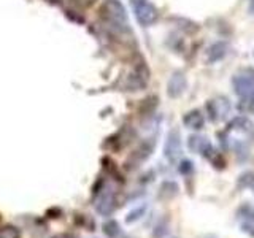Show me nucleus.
Instances as JSON below:
<instances>
[{
    "instance_id": "13",
    "label": "nucleus",
    "mask_w": 254,
    "mask_h": 238,
    "mask_svg": "<svg viewBox=\"0 0 254 238\" xmlns=\"http://www.w3.org/2000/svg\"><path fill=\"white\" fill-rule=\"evenodd\" d=\"M173 87H177V89L173 91V95L181 94L183 87H185V78H183V75H175L173 76V79L170 81V91L173 89Z\"/></svg>"
},
{
    "instance_id": "1",
    "label": "nucleus",
    "mask_w": 254,
    "mask_h": 238,
    "mask_svg": "<svg viewBox=\"0 0 254 238\" xmlns=\"http://www.w3.org/2000/svg\"><path fill=\"white\" fill-rule=\"evenodd\" d=\"M221 138L227 149H232L238 159L246 161L250 156V143L254 138V125L248 118L238 116L229 122Z\"/></svg>"
},
{
    "instance_id": "18",
    "label": "nucleus",
    "mask_w": 254,
    "mask_h": 238,
    "mask_svg": "<svg viewBox=\"0 0 254 238\" xmlns=\"http://www.w3.org/2000/svg\"><path fill=\"white\" fill-rule=\"evenodd\" d=\"M200 238H218L216 235H203V237H200Z\"/></svg>"
},
{
    "instance_id": "4",
    "label": "nucleus",
    "mask_w": 254,
    "mask_h": 238,
    "mask_svg": "<svg viewBox=\"0 0 254 238\" xmlns=\"http://www.w3.org/2000/svg\"><path fill=\"white\" fill-rule=\"evenodd\" d=\"M206 108H208V111H210L211 121H219V119H224L229 115L230 103L226 97H219L216 100H211Z\"/></svg>"
},
{
    "instance_id": "8",
    "label": "nucleus",
    "mask_w": 254,
    "mask_h": 238,
    "mask_svg": "<svg viewBox=\"0 0 254 238\" xmlns=\"http://www.w3.org/2000/svg\"><path fill=\"white\" fill-rule=\"evenodd\" d=\"M153 238H173L169 218L162 219V221L156 226L154 232H153Z\"/></svg>"
},
{
    "instance_id": "16",
    "label": "nucleus",
    "mask_w": 254,
    "mask_h": 238,
    "mask_svg": "<svg viewBox=\"0 0 254 238\" xmlns=\"http://www.w3.org/2000/svg\"><path fill=\"white\" fill-rule=\"evenodd\" d=\"M242 230L245 234H248L250 237L254 238V222H242Z\"/></svg>"
},
{
    "instance_id": "5",
    "label": "nucleus",
    "mask_w": 254,
    "mask_h": 238,
    "mask_svg": "<svg viewBox=\"0 0 254 238\" xmlns=\"http://www.w3.org/2000/svg\"><path fill=\"white\" fill-rule=\"evenodd\" d=\"M164 151H165V157L169 159L170 162H175L180 157V154H181V141H180V133L177 130L170 132Z\"/></svg>"
},
{
    "instance_id": "11",
    "label": "nucleus",
    "mask_w": 254,
    "mask_h": 238,
    "mask_svg": "<svg viewBox=\"0 0 254 238\" xmlns=\"http://www.w3.org/2000/svg\"><path fill=\"white\" fill-rule=\"evenodd\" d=\"M227 53V46L226 43H216L210 48V62H214V60H219L226 56Z\"/></svg>"
},
{
    "instance_id": "15",
    "label": "nucleus",
    "mask_w": 254,
    "mask_h": 238,
    "mask_svg": "<svg viewBox=\"0 0 254 238\" xmlns=\"http://www.w3.org/2000/svg\"><path fill=\"white\" fill-rule=\"evenodd\" d=\"M180 172L183 175H190L194 172V164L190 162V161H183L181 165H180Z\"/></svg>"
},
{
    "instance_id": "17",
    "label": "nucleus",
    "mask_w": 254,
    "mask_h": 238,
    "mask_svg": "<svg viewBox=\"0 0 254 238\" xmlns=\"http://www.w3.org/2000/svg\"><path fill=\"white\" fill-rule=\"evenodd\" d=\"M250 108H251V111L254 113V99H251V100H250Z\"/></svg>"
},
{
    "instance_id": "2",
    "label": "nucleus",
    "mask_w": 254,
    "mask_h": 238,
    "mask_svg": "<svg viewBox=\"0 0 254 238\" xmlns=\"http://www.w3.org/2000/svg\"><path fill=\"white\" fill-rule=\"evenodd\" d=\"M234 89L243 100L254 99V68H243L234 76Z\"/></svg>"
},
{
    "instance_id": "3",
    "label": "nucleus",
    "mask_w": 254,
    "mask_h": 238,
    "mask_svg": "<svg viewBox=\"0 0 254 238\" xmlns=\"http://www.w3.org/2000/svg\"><path fill=\"white\" fill-rule=\"evenodd\" d=\"M118 198L115 192H103L100 194L97 203H95V210L100 216H111L118 210Z\"/></svg>"
},
{
    "instance_id": "12",
    "label": "nucleus",
    "mask_w": 254,
    "mask_h": 238,
    "mask_svg": "<svg viewBox=\"0 0 254 238\" xmlns=\"http://www.w3.org/2000/svg\"><path fill=\"white\" fill-rule=\"evenodd\" d=\"M238 189H245V187H251L254 186V173L253 172H246L243 173L240 178H238Z\"/></svg>"
},
{
    "instance_id": "6",
    "label": "nucleus",
    "mask_w": 254,
    "mask_h": 238,
    "mask_svg": "<svg viewBox=\"0 0 254 238\" xmlns=\"http://www.w3.org/2000/svg\"><path fill=\"white\" fill-rule=\"evenodd\" d=\"M178 184L173 181H165L162 182L161 189H159V198L161 200H172L173 197H177L178 194Z\"/></svg>"
},
{
    "instance_id": "14",
    "label": "nucleus",
    "mask_w": 254,
    "mask_h": 238,
    "mask_svg": "<svg viewBox=\"0 0 254 238\" xmlns=\"http://www.w3.org/2000/svg\"><path fill=\"white\" fill-rule=\"evenodd\" d=\"M0 238H21V232L13 226H6L0 230Z\"/></svg>"
},
{
    "instance_id": "7",
    "label": "nucleus",
    "mask_w": 254,
    "mask_h": 238,
    "mask_svg": "<svg viewBox=\"0 0 254 238\" xmlns=\"http://www.w3.org/2000/svg\"><path fill=\"white\" fill-rule=\"evenodd\" d=\"M203 122H205V119H203V115L200 113L198 110H194V111H190V113H188L185 116V124L189 127V129H202L203 127Z\"/></svg>"
},
{
    "instance_id": "19",
    "label": "nucleus",
    "mask_w": 254,
    "mask_h": 238,
    "mask_svg": "<svg viewBox=\"0 0 254 238\" xmlns=\"http://www.w3.org/2000/svg\"><path fill=\"white\" fill-rule=\"evenodd\" d=\"M65 238H73V237H65Z\"/></svg>"
},
{
    "instance_id": "10",
    "label": "nucleus",
    "mask_w": 254,
    "mask_h": 238,
    "mask_svg": "<svg viewBox=\"0 0 254 238\" xmlns=\"http://www.w3.org/2000/svg\"><path fill=\"white\" fill-rule=\"evenodd\" d=\"M148 210V205L146 203H141L138 206H135V208L132 211L127 213V216H126V224H133V222H137L140 221L143 216H145V213Z\"/></svg>"
},
{
    "instance_id": "9",
    "label": "nucleus",
    "mask_w": 254,
    "mask_h": 238,
    "mask_svg": "<svg viewBox=\"0 0 254 238\" xmlns=\"http://www.w3.org/2000/svg\"><path fill=\"white\" fill-rule=\"evenodd\" d=\"M102 229H103V234H105L108 238H119L121 237V226H119V222L115 219L107 221L105 224L102 226Z\"/></svg>"
}]
</instances>
